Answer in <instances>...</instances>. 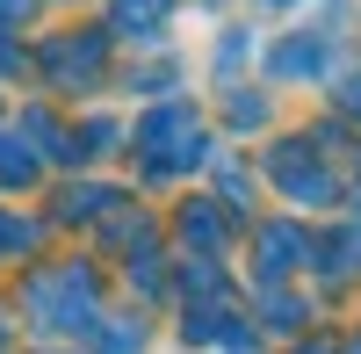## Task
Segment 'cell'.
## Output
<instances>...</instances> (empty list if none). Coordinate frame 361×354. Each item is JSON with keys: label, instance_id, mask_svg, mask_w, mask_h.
<instances>
[{"label": "cell", "instance_id": "5", "mask_svg": "<svg viewBox=\"0 0 361 354\" xmlns=\"http://www.w3.org/2000/svg\"><path fill=\"white\" fill-rule=\"evenodd\" d=\"M340 109H354V116H361V73H354V80L340 87Z\"/></svg>", "mask_w": 361, "mask_h": 354}, {"label": "cell", "instance_id": "3", "mask_svg": "<svg viewBox=\"0 0 361 354\" xmlns=\"http://www.w3.org/2000/svg\"><path fill=\"white\" fill-rule=\"evenodd\" d=\"M166 8H173V0H116V29H130V37H145V29L137 22H166Z\"/></svg>", "mask_w": 361, "mask_h": 354}, {"label": "cell", "instance_id": "7", "mask_svg": "<svg viewBox=\"0 0 361 354\" xmlns=\"http://www.w3.org/2000/svg\"><path fill=\"white\" fill-rule=\"evenodd\" d=\"M347 354H361V340H354V347H347Z\"/></svg>", "mask_w": 361, "mask_h": 354}, {"label": "cell", "instance_id": "2", "mask_svg": "<svg viewBox=\"0 0 361 354\" xmlns=\"http://www.w3.org/2000/svg\"><path fill=\"white\" fill-rule=\"evenodd\" d=\"M296 260H304V231H289V224L260 231V275H282V268H296Z\"/></svg>", "mask_w": 361, "mask_h": 354}, {"label": "cell", "instance_id": "1", "mask_svg": "<svg viewBox=\"0 0 361 354\" xmlns=\"http://www.w3.org/2000/svg\"><path fill=\"white\" fill-rule=\"evenodd\" d=\"M267 173H275V188L289 202H333V173L311 159V145H282V152L267 159Z\"/></svg>", "mask_w": 361, "mask_h": 354}, {"label": "cell", "instance_id": "4", "mask_svg": "<svg viewBox=\"0 0 361 354\" xmlns=\"http://www.w3.org/2000/svg\"><path fill=\"white\" fill-rule=\"evenodd\" d=\"M275 73H325V44H282Z\"/></svg>", "mask_w": 361, "mask_h": 354}, {"label": "cell", "instance_id": "6", "mask_svg": "<svg viewBox=\"0 0 361 354\" xmlns=\"http://www.w3.org/2000/svg\"><path fill=\"white\" fill-rule=\"evenodd\" d=\"M296 354H340V347H325V340H311V347H296Z\"/></svg>", "mask_w": 361, "mask_h": 354}]
</instances>
